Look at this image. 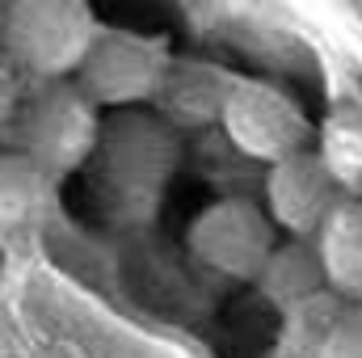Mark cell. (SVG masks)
<instances>
[{
  "instance_id": "obj_1",
  "label": "cell",
  "mask_w": 362,
  "mask_h": 358,
  "mask_svg": "<svg viewBox=\"0 0 362 358\" xmlns=\"http://www.w3.org/2000/svg\"><path fill=\"white\" fill-rule=\"evenodd\" d=\"M181 161V139L156 114L144 110H114L101 118L97 144H93L89 169L93 185L110 215L144 219L156 211L165 185Z\"/></svg>"
},
{
  "instance_id": "obj_2",
  "label": "cell",
  "mask_w": 362,
  "mask_h": 358,
  "mask_svg": "<svg viewBox=\"0 0 362 358\" xmlns=\"http://www.w3.org/2000/svg\"><path fill=\"white\" fill-rule=\"evenodd\" d=\"M101 114L76 89V81H25L21 101L0 135L8 139L13 156L38 165L59 181L89 165Z\"/></svg>"
},
{
  "instance_id": "obj_3",
  "label": "cell",
  "mask_w": 362,
  "mask_h": 358,
  "mask_svg": "<svg viewBox=\"0 0 362 358\" xmlns=\"http://www.w3.org/2000/svg\"><path fill=\"white\" fill-rule=\"evenodd\" d=\"M97 30L85 0H13L0 4V55L21 81H72Z\"/></svg>"
},
{
  "instance_id": "obj_4",
  "label": "cell",
  "mask_w": 362,
  "mask_h": 358,
  "mask_svg": "<svg viewBox=\"0 0 362 358\" xmlns=\"http://www.w3.org/2000/svg\"><path fill=\"white\" fill-rule=\"evenodd\" d=\"M169 59H173V47L165 34H144V30L97 21L93 42L81 68L72 72V81L97 110L101 105L135 110L156 97L165 72H169Z\"/></svg>"
},
{
  "instance_id": "obj_5",
  "label": "cell",
  "mask_w": 362,
  "mask_h": 358,
  "mask_svg": "<svg viewBox=\"0 0 362 358\" xmlns=\"http://www.w3.org/2000/svg\"><path fill=\"white\" fill-rule=\"evenodd\" d=\"M219 135L262 169L295 152H308L316 139L303 105L286 89H278L270 81H253V76H236L219 114Z\"/></svg>"
},
{
  "instance_id": "obj_6",
  "label": "cell",
  "mask_w": 362,
  "mask_h": 358,
  "mask_svg": "<svg viewBox=\"0 0 362 358\" xmlns=\"http://www.w3.org/2000/svg\"><path fill=\"white\" fill-rule=\"evenodd\" d=\"M185 241H189V253L206 270L236 278V282H257L270 249L278 245V232H274L270 215L262 211V202L215 198L194 215Z\"/></svg>"
},
{
  "instance_id": "obj_7",
  "label": "cell",
  "mask_w": 362,
  "mask_h": 358,
  "mask_svg": "<svg viewBox=\"0 0 362 358\" xmlns=\"http://www.w3.org/2000/svg\"><path fill=\"white\" fill-rule=\"evenodd\" d=\"M262 194H266L262 211L270 215L274 232L278 228L286 232V241H316V232L341 202L333 173L325 169V161L312 148L270 165L262 178Z\"/></svg>"
},
{
  "instance_id": "obj_8",
  "label": "cell",
  "mask_w": 362,
  "mask_h": 358,
  "mask_svg": "<svg viewBox=\"0 0 362 358\" xmlns=\"http://www.w3.org/2000/svg\"><path fill=\"white\" fill-rule=\"evenodd\" d=\"M232 85H236V76L223 64L194 59V55H173L160 89L152 97V114L177 135L181 131H198V135L215 131Z\"/></svg>"
},
{
  "instance_id": "obj_9",
  "label": "cell",
  "mask_w": 362,
  "mask_h": 358,
  "mask_svg": "<svg viewBox=\"0 0 362 358\" xmlns=\"http://www.w3.org/2000/svg\"><path fill=\"white\" fill-rule=\"evenodd\" d=\"M59 211V181L38 165L0 152V249H30Z\"/></svg>"
},
{
  "instance_id": "obj_10",
  "label": "cell",
  "mask_w": 362,
  "mask_h": 358,
  "mask_svg": "<svg viewBox=\"0 0 362 358\" xmlns=\"http://www.w3.org/2000/svg\"><path fill=\"white\" fill-rule=\"evenodd\" d=\"M316 258L325 287L350 308H362V198H341L316 232Z\"/></svg>"
},
{
  "instance_id": "obj_11",
  "label": "cell",
  "mask_w": 362,
  "mask_h": 358,
  "mask_svg": "<svg viewBox=\"0 0 362 358\" xmlns=\"http://www.w3.org/2000/svg\"><path fill=\"white\" fill-rule=\"evenodd\" d=\"M257 291L278 312H286L291 304L325 291V270H320V258H316V241H278L262 274H257Z\"/></svg>"
},
{
  "instance_id": "obj_12",
  "label": "cell",
  "mask_w": 362,
  "mask_h": 358,
  "mask_svg": "<svg viewBox=\"0 0 362 358\" xmlns=\"http://www.w3.org/2000/svg\"><path fill=\"white\" fill-rule=\"evenodd\" d=\"M312 152L333 173L341 198H362V101H346L329 110V118L316 131Z\"/></svg>"
},
{
  "instance_id": "obj_13",
  "label": "cell",
  "mask_w": 362,
  "mask_h": 358,
  "mask_svg": "<svg viewBox=\"0 0 362 358\" xmlns=\"http://www.w3.org/2000/svg\"><path fill=\"white\" fill-rule=\"evenodd\" d=\"M346 308L350 304L341 295H333L329 287L299 299V304H291L286 312H278L282 325H278V346L274 350L286 358H316L320 346L329 342V333L337 329V321L346 316Z\"/></svg>"
},
{
  "instance_id": "obj_14",
  "label": "cell",
  "mask_w": 362,
  "mask_h": 358,
  "mask_svg": "<svg viewBox=\"0 0 362 358\" xmlns=\"http://www.w3.org/2000/svg\"><path fill=\"white\" fill-rule=\"evenodd\" d=\"M316 358H362V308H346Z\"/></svg>"
},
{
  "instance_id": "obj_15",
  "label": "cell",
  "mask_w": 362,
  "mask_h": 358,
  "mask_svg": "<svg viewBox=\"0 0 362 358\" xmlns=\"http://www.w3.org/2000/svg\"><path fill=\"white\" fill-rule=\"evenodd\" d=\"M21 89H25L21 72L0 55V131H4V122L13 118V110H17V101H21Z\"/></svg>"
},
{
  "instance_id": "obj_16",
  "label": "cell",
  "mask_w": 362,
  "mask_h": 358,
  "mask_svg": "<svg viewBox=\"0 0 362 358\" xmlns=\"http://www.w3.org/2000/svg\"><path fill=\"white\" fill-rule=\"evenodd\" d=\"M270 358H286V354H278V350H274V354H270Z\"/></svg>"
}]
</instances>
